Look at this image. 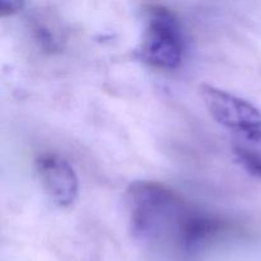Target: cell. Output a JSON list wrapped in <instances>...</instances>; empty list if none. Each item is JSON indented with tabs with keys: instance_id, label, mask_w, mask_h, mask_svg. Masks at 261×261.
Wrapping results in <instances>:
<instances>
[{
	"instance_id": "cell-4",
	"label": "cell",
	"mask_w": 261,
	"mask_h": 261,
	"mask_svg": "<svg viewBox=\"0 0 261 261\" xmlns=\"http://www.w3.org/2000/svg\"><path fill=\"white\" fill-rule=\"evenodd\" d=\"M36 168L46 193L59 206H70L76 200L79 182L73 166L56 153H42L36 160Z\"/></svg>"
},
{
	"instance_id": "cell-1",
	"label": "cell",
	"mask_w": 261,
	"mask_h": 261,
	"mask_svg": "<svg viewBox=\"0 0 261 261\" xmlns=\"http://www.w3.org/2000/svg\"><path fill=\"white\" fill-rule=\"evenodd\" d=\"M126 209L133 236L143 242L172 241L189 249L201 211L154 181H135L126 190Z\"/></svg>"
},
{
	"instance_id": "cell-6",
	"label": "cell",
	"mask_w": 261,
	"mask_h": 261,
	"mask_svg": "<svg viewBox=\"0 0 261 261\" xmlns=\"http://www.w3.org/2000/svg\"><path fill=\"white\" fill-rule=\"evenodd\" d=\"M23 7L22 2H17V0H2L0 2V15L2 17H8V15H13L15 13L19 12Z\"/></svg>"
},
{
	"instance_id": "cell-3",
	"label": "cell",
	"mask_w": 261,
	"mask_h": 261,
	"mask_svg": "<svg viewBox=\"0 0 261 261\" xmlns=\"http://www.w3.org/2000/svg\"><path fill=\"white\" fill-rule=\"evenodd\" d=\"M201 97L212 116L234 132L261 129V111L244 98L212 86H203Z\"/></svg>"
},
{
	"instance_id": "cell-5",
	"label": "cell",
	"mask_w": 261,
	"mask_h": 261,
	"mask_svg": "<svg viewBox=\"0 0 261 261\" xmlns=\"http://www.w3.org/2000/svg\"><path fill=\"white\" fill-rule=\"evenodd\" d=\"M232 149L241 165L261 178V129L234 132Z\"/></svg>"
},
{
	"instance_id": "cell-2",
	"label": "cell",
	"mask_w": 261,
	"mask_h": 261,
	"mask_svg": "<svg viewBox=\"0 0 261 261\" xmlns=\"http://www.w3.org/2000/svg\"><path fill=\"white\" fill-rule=\"evenodd\" d=\"M139 55L148 65L165 70L178 68L184 56V36L178 18L163 5H150Z\"/></svg>"
}]
</instances>
